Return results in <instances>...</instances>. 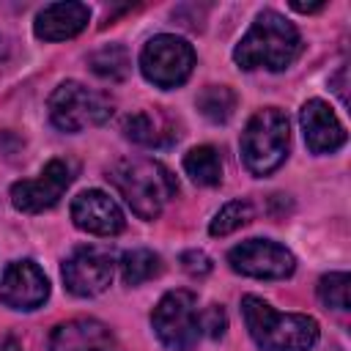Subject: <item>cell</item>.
Wrapping results in <instances>:
<instances>
[{
    "label": "cell",
    "instance_id": "6da1fadb",
    "mask_svg": "<svg viewBox=\"0 0 351 351\" xmlns=\"http://www.w3.org/2000/svg\"><path fill=\"white\" fill-rule=\"evenodd\" d=\"M304 44L291 19L282 14L266 8L255 16L250 30L241 36V41L233 49V60L244 71L266 69V71H285L296 63Z\"/></svg>",
    "mask_w": 351,
    "mask_h": 351
},
{
    "label": "cell",
    "instance_id": "7a4b0ae2",
    "mask_svg": "<svg viewBox=\"0 0 351 351\" xmlns=\"http://www.w3.org/2000/svg\"><path fill=\"white\" fill-rule=\"evenodd\" d=\"M107 178L140 219H156L178 195L176 176L162 162L145 156H123L112 162Z\"/></svg>",
    "mask_w": 351,
    "mask_h": 351
},
{
    "label": "cell",
    "instance_id": "3957f363",
    "mask_svg": "<svg viewBox=\"0 0 351 351\" xmlns=\"http://www.w3.org/2000/svg\"><path fill=\"white\" fill-rule=\"evenodd\" d=\"M241 315L252 343L263 351H313L321 326L304 313H277L261 296L247 293L241 299Z\"/></svg>",
    "mask_w": 351,
    "mask_h": 351
},
{
    "label": "cell",
    "instance_id": "277c9868",
    "mask_svg": "<svg viewBox=\"0 0 351 351\" xmlns=\"http://www.w3.org/2000/svg\"><path fill=\"white\" fill-rule=\"evenodd\" d=\"M239 145H241V162L252 176L258 178L271 176L288 159V151H291L288 115L280 107L258 110L247 121Z\"/></svg>",
    "mask_w": 351,
    "mask_h": 351
},
{
    "label": "cell",
    "instance_id": "5b68a950",
    "mask_svg": "<svg viewBox=\"0 0 351 351\" xmlns=\"http://www.w3.org/2000/svg\"><path fill=\"white\" fill-rule=\"evenodd\" d=\"M112 107L115 104L104 90L88 88L85 82H77V80L60 82L49 93V101H47L52 126L69 134L107 123L112 115Z\"/></svg>",
    "mask_w": 351,
    "mask_h": 351
},
{
    "label": "cell",
    "instance_id": "8992f818",
    "mask_svg": "<svg viewBox=\"0 0 351 351\" xmlns=\"http://www.w3.org/2000/svg\"><path fill=\"white\" fill-rule=\"evenodd\" d=\"M151 326L165 348L192 351L203 337V307L186 288L167 291L151 313Z\"/></svg>",
    "mask_w": 351,
    "mask_h": 351
},
{
    "label": "cell",
    "instance_id": "52a82bcc",
    "mask_svg": "<svg viewBox=\"0 0 351 351\" xmlns=\"http://www.w3.org/2000/svg\"><path fill=\"white\" fill-rule=\"evenodd\" d=\"M195 60L197 58H195L192 44L176 33H159V36L148 38L145 47L140 49L143 77L162 90L184 85L195 69Z\"/></svg>",
    "mask_w": 351,
    "mask_h": 351
},
{
    "label": "cell",
    "instance_id": "ba28073f",
    "mask_svg": "<svg viewBox=\"0 0 351 351\" xmlns=\"http://www.w3.org/2000/svg\"><path fill=\"white\" fill-rule=\"evenodd\" d=\"M228 263L236 274L255 280H285L296 269L293 252L274 239H247L228 252Z\"/></svg>",
    "mask_w": 351,
    "mask_h": 351
},
{
    "label": "cell",
    "instance_id": "9c48e42d",
    "mask_svg": "<svg viewBox=\"0 0 351 351\" xmlns=\"http://www.w3.org/2000/svg\"><path fill=\"white\" fill-rule=\"evenodd\" d=\"M71 181L74 165L69 159H49L36 178H22L11 186V203L22 214H41L63 197Z\"/></svg>",
    "mask_w": 351,
    "mask_h": 351
},
{
    "label": "cell",
    "instance_id": "30bf717a",
    "mask_svg": "<svg viewBox=\"0 0 351 351\" xmlns=\"http://www.w3.org/2000/svg\"><path fill=\"white\" fill-rule=\"evenodd\" d=\"M112 274H115V261L101 247H77L63 263L66 291L80 299L104 293L112 282Z\"/></svg>",
    "mask_w": 351,
    "mask_h": 351
},
{
    "label": "cell",
    "instance_id": "8fae6325",
    "mask_svg": "<svg viewBox=\"0 0 351 351\" xmlns=\"http://www.w3.org/2000/svg\"><path fill=\"white\" fill-rule=\"evenodd\" d=\"M49 299V280L36 261H14L0 277V302L11 310H38Z\"/></svg>",
    "mask_w": 351,
    "mask_h": 351
},
{
    "label": "cell",
    "instance_id": "7c38bea8",
    "mask_svg": "<svg viewBox=\"0 0 351 351\" xmlns=\"http://www.w3.org/2000/svg\"><path fill=\"white\" fill-rule=\"evenodd\" d=\"M71 222L93 236H118L126 228L121 206L101 189H85L71 200Z\"/></svg>",
    "mask_w": 351,
    "mask_h": 351
},
{
    "label": "cell",
    "instance_id": "4fadbf2b",
    "mask_svg": "<svg viewBox=\"0 0 351 351\" xmlns=\"http://www.w3.org/2000/svg\"><path fill=\"white\" fill-rule=\"evenodd\" d=\"M304 143L313 154H335L337 148L346 145V126L335 115V110L324 99H310L299 110Z\"/></svg>",
    "mask_w": 351,
    "mask_h": 351
},
{
    "label": "cell",
    "instance_id": "5bb4252c",
    "mask_svg": "<svg viewBox=\"0 0 351 351\" xmlns=\"http://www.w3.org/2000/svg\"><path fill=\"white\" fill-rule=\"evenodd\" d=\"M49 351H118L115 335L96 318H71L52 329Z\"/></svg>",
    "mask_w": 351,
    "mask_h": 351
},
{
    "label": "cell",
    "instance_id": "9a60e30c",
    "mask_svg": "<svg viewBox=\"0 0 351 351\" xmlns=\"http://www.w3.org/2000/svg\"><path fill=\"white\" fill-rule=\"evenodd\" d=\"M88 22H90V8L85 3L66 0V3L44 5L36 14L33 33L41 41H66V38L80 36L88 27Z\"/></svg>",
    "mask_w": 351,
    "mask_h": 351
},
{
    "label": "cell",
    "instance_id": "2e32d148",
    "mask_svg": "<svg viewBox=\"0 0 351 351\" xmlns=\"http://www.w3.org/2000/svg\"><path fill=\"white\" fill-rule=\"evenodd\" d=\"M121 129L132 143H137L143 148H167V145H173L178 140L176 121L159 107L129 112L123 118Z\"/></svg>",
    "mask_w": 351,
    "mask_h": 351
},
{
    "label": "cell",
    "instance_id": "e0dca14e",
    "mask_svg": "<svg viewBox=\"0 0 351 351\" xmlns=\"http://www.w3.org/2000/svg\"><path fill=\"white\" fill-rule=\"evenodd\" d=\"M184 170L197 186H217L222 181V159L214 145H197L184 156Z\"/></svg>",
    "mask_w": 351,
    "mask_h": 351
},
{
    "label": "cell",
    "instance_id": "ac0fdd59",
    "mask_svg": "<svg viewBox=\"0 0 351 351\" xmlns=\"http://www.w3.org/2000/svg\"><path fill=\"white\" fill-rule=\"evenodd\" d=\"M162 258L154 250H129L121 255V277L126 285H143L162 274Z\"/></svg>",
    "mask_w": 351,
    "mask_h": 351
},
{
    "label": "cell",
    "instance_id": "d6986e66",
    "mask_svg": "<svg viewBox=\"0 0 351 351\" xmlns=\"http://www.w3.org/2000/svg\"><path fill=\"white\" fill-rule=\"evenodd\" d=\"M88 66L101 80H126L132 71V58L123 44H107L88 58Z\"/></svg>",
    "mask_w": 351,
    "mask_h": 351
},
{
    "label": "cell",
    "instance_id": "ffe728a7",
    "mask_svg": "<svg viewBox=\"0 0 351 351\" xmlns=\"http://www.w3.org/2000/svg\"><path fill=\"white\" fill-rule=\"evenodd\" d=\"M195 104H197L200 115L208 118L211 123H225L236 110V93L228 85H206L197 93Z\"/></svg>",
    "mask_w": 351,
    "mask_h": 351
},
{
    "label": "cell",
    "instance_id": "44dd1931",
    "mask_svg": "<svg viewBox=\"0 0 351 351\" xmlns=\"http://www.w3.org/2000/svg\"><path fill=\"white\" fill-rule=\"evenodd\" d=\"M255 217V208H252V203L250 200H230V203H225L217 214H214V219H211V225H208V233L211 236H230L233 230H239V228H244L250 219Z\"/></svg>",
    "mask_w": 351,
    "mask_h": 351
},
{
    "label": "cell",
    "instance_id": "7402d4cb",
    "mask_svg": "<svg viewBox=\"0 0 351 351\" xmlns=\"http://www.w3.org/2000/svg\"><path fill=\"white\" fill-rule=\"evenodd\" d=\"M348 282L351 277L346 271H329L318 280V299L326 310H335L340 315H346L351 310L348 304Z\"/></svg>",
    "mask_w": 351,
    "mask_h": 351
},
{
    "label": "cell",
    "instance_id": "603a6c76",
    "mask_svg": "<svg viewBox=\"0 0 351 351\" xmlns=\"http://www.w3.org/2000/svg\"><path fill=\"white\" fill-rule=\"evenodd\" d=\"M225 329H228V315H225L222 304L203 307V335H208V337L217 340V337L225 335Z\"/></svg>",
    "mask_w": 351,
    "mask_h": 351
},
{
    "label": "cell",
    "instance_id": "cb8c5ba5",
    "mask_svg": "<svg viewBox=\"0 0 351 351\" xmlns=\"http://www.w3.org/2000/svg\"><path fill=\"white\" fill-rule=\"evenodd\" d=\"M181 269L192 277H203L211 271V258L203 252V250H186L181 255Z\"/></svg>",
    "mask_w": 351,
    "mask_h": 351
},
{
    "label": "cell",
    "instance_id": "d4e9b609",
    "mask_svg": "<svg viewBox=\"0 0 351 351\" xmlns=\"http://www.w3.org/2000/svg\"><path fill=\"white\" fill-rule=\"evenodd\" d=\"M0 351H22V343L11 335H0Z\"/></svg>",
    "mask_w": 351,
    "mask_h": 351
},
{
    "label": "cell",
    "instance_id": "484cf974",
    "mask_svg": "<svg viewBox=\"0 0 351 351\" xmlns=\"http://www.w3.org/2000/svg\"><path fill=\"white\" fill-rule=\"evenodd\" d=\"M291 8L299 11V14H310V11H321L324 3H313V5H310V3H291Z\"/></svg>",
    "mask_w": 351,
    "mask_h": 351
},
{
    "label": "cell",
    "instance_id": "4316f807",
    "mask_svg": "<svg viewBox=\"0 0 351 351\" xmlns=\"http://www.w3.org/2000/svg\"><path fill=\"white\" fill-rule=\"evenodd\" d=\"M343 74H346V69H340V74H337V80H343ZM337 93H340V101L346 104V88H343V82H340V88H337Z\"/></svg>",
    "mask_w": 351,
    "mask_h": 351
}]
</instances>
